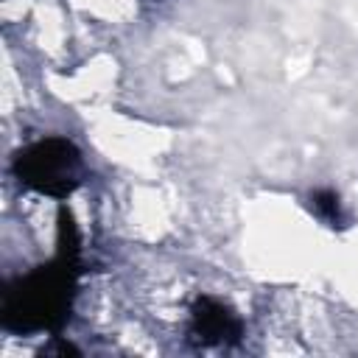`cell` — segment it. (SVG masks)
Masks as SVG:
<instances>
[{
	"label": "cell",
	"instance_id": "cell-1",
	"mask_svg": "<svg viewBox=\"0 0 358 358\" xmlns=\"http://www.w3.org/2000/svg\"><path fill=\"white\" fill-rule=\"evenodd\" d=\"M56 257L3 288L0 324L8 333H59L70 322L81 277V235L67 207L56 218Z\"/></svg>",
	"mask_w": 358,
	"mask_h": 358
},
{
	"label": "cell",
	"instance_id": "cell-2",
	"mask_svg": "<svg viewBox=\"0 0 358 358\" xmlns=\"http://www.w3.org/2000/svg\"><path fill=\"white\" fill-rule=\"evenodd\" d=\"M11 171L20 185L50 199H67L81 185L84 159L73 140L42 137L14 154Z\"/></svg>",
	"mask_w": 358,
	"mask_h": 358
},
{
	"label": "cell",
	"instance_id": "cell-3",
	"mask_svg": "<svg viewBox=\"0 0 358 358\" xmlns=\"http://www.w3.org/2000/svg\"><path fill=\"white\" fill-rule=\"evenodd\" d=\"M190 333L201 344H235L243 336V324L215 296H199L190 308Z\"/></svg>",
	"mask_w": 358,
	"mask_h": 358
},
{
	"label": "cell",
	"instance_id": "cell-4",
	"mask_svg": "<svg viewBox=\"0 0 358 358\" xmlns=\"http://www.w3.org/2000/svg\"><path fill=\"white\" fill-rule=\"evenodd\" d=\"M310 201H313V207H316V213H319L322 218H327V221H341L338 196H336L333 190H316V193L310 196Z\"/></svg>",
	"mask_w": 358,
	"mask_h": 358
}]
</instances>
